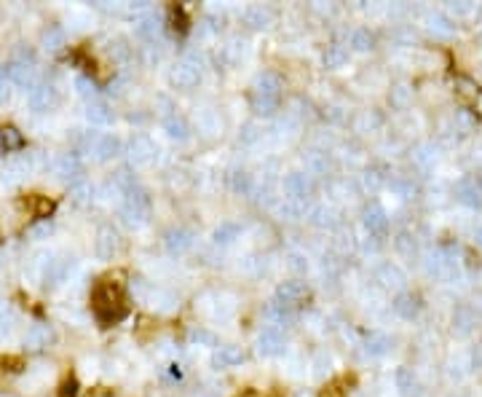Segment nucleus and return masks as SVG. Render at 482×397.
I'll return each instance as SVG.
<instances>
[{
    "instance_id": "a211bd4d",
    "label": "nucleus",
    "mask_w": 482,
    "mask_h": 397,
    "mask_svg": "<svg viewBox=\"0 0 482 397\" xmlns=\"http://www.w3.org/2000/svg\"><path fill=\"white\" fill-rule=\"evenodd\" d=\"M153 156H156V145L148 137H135L132 142V159L135 164H148Z\"/></svg>"
},
{
    "instance_id": "f704fd0d",
    "label": "nucleus",
    "mask_w": 482,
    "mask_h": 397,
    "mask_svg": "<svg viewBox=\"0 0 482 397\" xmlns=\"http://www.w3.org/2000/svg\"><path fill=\"white\" fill-rule=\"evenodd\" d=\"M191 341H193V344H207V346H217V338L212 336L209 330H204V328H196V330L191 333Z\"/></svg>"
},
{
    "instance_id": "1a4fd4ad",
    "label": "nucleus",
    "mask_w": 482,
    "mask_h": 397,
    "mask_svg": "<svg viewBox=\"0 0 482 397\" xmlns=\"http://www.w3.org/2000/svg\"><path fill=\"white\" fill-rule=\"evenodd\" d=\"M198 78H201V73H198L196 65H191V62H180V65H174V67H172V73H169V81H172L177 89H191V86H196Z\"/></svg>"
},
{
    "instance_id": "39448f33",
    "label": "nucleus",
    "mask_w": 482,
    "mask_h": 397,
    "mask_svg": "<svg viewBox=\"0 0 482 397\" xmlns=\"http://www.w3.org/2000/svg\"><path fill=\"white\" fill-rule=\"evenodd\" d=\"M362 226L367 229L373 239H383L389 234V215L380 204H367L362 210Z\"/></svg>"
},
{
    "instance_id": "e433bc0d",
    "label": "nucleus",
    "mask_w": 482,
    "mask_h": 397,
    "mask_svg": "<svg viewBox=\"0 0 482 397\" xmlns=\"http://www.w3.org/2000/svg\"><path fill=\"white\" fill-rule=\"evenodd\" d=\"M448 11L453 16H471L474 14V6L471 3H448Z\"/></svg>"
},
{
    "instance_id": "dca6fc26",
    "label": "nucleus",
    "mask_w": 482,
    "mask_h": 397,
    "mask_svg": "<svg viewBox=\"0 0 482 397\" xmlns=\"http://www.w3.org/2000/svg\"><path fill=\"white\" fill-rule=\"evenodd\" d=\"M118 253V234L113 229H102L97 236V255L99 258H113Z\"/></svg>"
},
{
    "instance_id": "72a5a7b5",
    "label": "nucleus",
    "mask_w": 482,
    "mask_h": 397,
    "mask_svg": "<svg viewBox=\"0 0 482 397\" xmlns=\"http://www.w3.org/2000/svg\"><path fill=\"white\" fill-rule=\"evenodd\" d=\"M410 97H413V92H410V86H397V89H392V105H397V107H407V102H410Z\"/></svg>"
},
{
    "instance_id": "6ab92c4d",
    "label": "nucleus",
    "mask_w": 482,
    "mask_h": 397,
    "mask_svg": "<svg viewBox=\"0 0 482 397\" xmlns=\"http://www.w3.org/2000/svg\"><path fill=\"white\" fill-rule=\"evenodd\" d=\"M164 129H166V135H169L172 140H185V137H188V132H191L188 121H185L182 116H177V113L166 116V119H164Z\"/></svg>"
},
{
    "instance_id": "bb28decb",
    "label": "nucleus",
    "mask_w": 482,
    "mask_h": 397,
    "mask_svg": "<svg viewBox=\"0 0 482 397\" xmlns=\"http://www.w3.org/2000/svg\"><path fill=\"white\" fill-rule=\"evenodd\" d=\"M230 185H233V191L241 194V196H252V191H255V180H252V175H247V172H236V175L230 177Z\"/></svg>"
},
{
    "instance_id": "b1692460",
    "label": "nucleus",
    "mask_w": 482,
    "mask_h": 397,
    "mask_svg": "<svg viewBox=\"0 0 482 397\" xmlns=\"http://www.w3.org/2000/svg\"><path fill=\"white\" fill-rule=\"evenodd\" d=\"M348 62V48L343 46V43H332V46H327V51H324V65L327 67H343Z\"/></svg>"
},
{
    "instance_id": "423d86ee",
    "label": "nucleus",
    "mask_w": 482,
    "mask_h": 397,
    "mask_svg": "<svg viewBox=\"0 0 482 397\" xmlns=\"http://www.w3.org/2000/svg\"><path fill=\"white\" fill-rule=\"evenodd\" d=\"M392 309L397 311V317H402V320L413 322L423 311V298L418 295V292L405 290V292H399V295L394 298Z\"/></svg>"
},
{
    "instance_id": "2eb2a0df",
    "label": "nucleus",
    "mask_w": 482,
    "mask_h": 397,
    "mask_svg": "<svg viewBox=\"0 0 482 397\" xmlns=\"http://www.w3.org/2000/svg\"><path fill=\"white\" fill-rule=\"evenodd\" d=\"M244 22H247V27H252V30H263V27H268L273 22V11L268 6H249V8L244 11Z\"/></svg>"
},
{
    "instance_id": "f257e3e1",
    "label": "nucleus",
    "mask_w": 482,
    "mask_h": 397,
    "mask_svg": "<svg viewBox=\"0 0 482 397\" xmlns=\"http://www.w3.org/2000/svg\"><path fill=\"white\" fill-rule=\"evenodd\" d=\"M91 306H94V314L99 317V322H105V325L120 322L129 314L123 290H120L118 282H113V279H102L94 288V292H91Z\"/></svg>"
},
{
    "instance_id": "ea45409f",
    "label": "nucleus",
    "mask_w": 482,
    "mask_h": 397,
    "mask_svg": "<svg viewBox=\"0 0 482 397\" xmlns=\"http://www.w3.org/2000/svg\"><path fill=\"white\" fill-rule=\"evenodd\" d=\"M3 145H6V148H19V145H22V137L16 135V129H6V132H3Z\"/></svg>"
},
{
    "instance_id": "6e6552de",
    "label": "nucleus",
    "mask_w": 482,
    "mask_h": 397,
    "mask_svg": "<svg viewBox=\"0 0 482 397\" xmlns=\"http://www.w3.org/2000/svg\"><path fill=\"white\" fill-rule=\"evenodd\" d=\"M453 330L458 333V336H469V333H474V328H477V322H480V314H477V309L469 304H461L453 309Z\"/></svg>"
},
{
    "instance_id": "5701e85b",
    "label": "nucleus",
    "mask_w": 482,
    "mask_h": 397,
    "mask_svg": "<svg viewBox=\"0 0 482 397\" xmlns=\"http://www.w3.org/2000/svg\"><path fill=\"white\" fill-rule=\"evenodd\" d=\"M166 25L172 27L174 32H188V27H191V22H188V14H185V8H180V6H172L169 8V14H166Z\"/></svg>"
},
{
    "instance_id": "79ce46f5",
    "label": "nucleus",
    "mask_w": 482,
    "mask_h": 397,
    "mask_svg": "<svg viewBox=\"0 0 482 397\" xmlns=\"http://www.w3.org/2000/svg\"><path fill=\"white\" fill-rule=\"evenodd\" d=\"M78 395V384L76 382H67L62 386V397H76Z\"/></svg>"
},
{
    "instance_id": "c03bdc74",
    "label": "nucleus",
    "mask_w": 482,
    "mask_h": 397,
    "mask_svg": "<svg viewBox=\"0 0 482 397\" xmlns=\"http://www.w3.org/2000/svg\"><path fill=\"white\" fill-rule=\"evenodd\" d=\"M474 242H477V245L482 247V226H480L477 231H474Z\"/></svg>"
},
{
    "instance_id": "2f4dec72",
    "label": "nucleus",
    "mask_w": 482,
    "mask_h": 397,
    "mask_svg": "<svg viewBox=\"0 0 482 397\" xmlns=\"http://www.w3.org/2000/svg\"><path fill=\"white\" fill-rule=\"evenodd\" d=\"M158 30H161V22H158L156 16H145V19H139V25H137V32L145 35V38H151V41L158 35Z\"/></svg>"
},
{
    "instance_id": "cd10ccee",
    "label": "nucleus",
    "mask_w": 482,
    "mask_h": 397,
    "mask_svg": "<svg viewBox=\"0 0 482 397\" xmlns=\"http://www.w3.org/2000/svg\"><path fill=\"white\" fill-rule=\"evenodd\" d=\"M394 382H397V389H399L402 395L415 392V376H413V370H410V368H399V370L394 373Z\"/></svg>"
},
{
    "instance_id": "7c9ffc66",
    "label": "nucleus",
    "mask_w": 482,
    "mask_h": 397,
    "mask_svg": "<svg viewBox=\"0 0 482 397\" xmlns=\"http://www.w3.org/2000/svg\"><path fill=\"white\" fill-rule=\"evenodd\" d=\"M239 231L241 229L236 223H223L220 229L214 231V242H217V245H228V242H233V239L239 236Z\"/></svg>"
},
{
    "instance_id": "4be33fe9",
    "label": "nucleus",
    "mask_w": 482,
    "mask_h": 397,
    "mask_svg": "<svg viewBox=\"0 0 482 397\" xmlns=\"http://www.w3.org/2000/svg\"><path fill=\"white\" fill-rule=\"evenodd\" d=\"M148 213L151 210H142V207H137V204H123V210H120V217H123V223L126 226H142L145 220H148Z\"/></svg>"
},
{
    "instance_id": "4c0bfd02",
    "label": "nucleus",
    "mask_w": 482,
    "mask_h": 397,
    "mask_svg": "<svg viewBox=\"0 0 482 397\" xmlns=\"http://www.w3.org/2000/svg\"><path fill=\"white\" fill-rule=\"evenodd\" d=\"M469 368H471V370H480L482 373V344L471 346V351H469Z\"/></svg>"
},
{
    "instance_id": "ddd939ff",
    "label": "nucleus",
    "mask_w": 482,
    "mask_h": 397,
    "mask_svg": "<svg viewBox=\"0 0 482 397\" xmlns=\"http://www.w3.org/2000/svg\"><path fill=\"white\" fill-rule=\"evenodd\" d=\"M282 349H284V336L276 328H266L260 333V338H257V351L266 354V357H273V354H279Z\"/></svg>"
},
{
    "instance_id": "393cba45",
    "label": "nucleus",
    "mask_w": 482,
    "mask_h": 397,
    "mask_svg": "<svg viewBox=\"0 0 482 397\" xmlns=\"http://www.w3.org/2000/svg\"><path fill=\"white\" fill-rule=\"evenodd\" d=\"M94 153H97L99 159H113V156H118L120 153V140L118 137H99L97 140Z\"/></svg>"
},
{
    "instance_id": "412c9836",
    "label": "nucleus",
    "mask_w": 482,
    "mask_h": 397,
    "mask_svg": "<svg viewBox=\"0 0 482 397\" xmlns=\"http://www.w3.org/2000/svg\"><path fill=\"white\" fill-rule=\"evenodd\" d=\"M308 220H311L314 226H319V229H332V226L338 223V213H335L332 207H314L311 215H308Z\"/></svg>"
},
{
    "instance_id": "9b49d317",
    "label": "nucleus",
    "mask_w": 482,
    "mask_h": 397,
    "mask_svg": "<svg viewBox=\"0 0 482 397\" xmlns=\"http://www.w3.org/2000/svg\"><path fill=\"white\" fill-rule=\"evenodd\" d=\"M426 30L432 32L434 38H453L455 35V22L442 11H432L426 16Z\"/></svg>"
},
{
    "instance_id": "473e14b6",
    "label": "nucleus",
    "mask_w": 482,
    "mask_h": 397,
    "mask_svg": "<svg viewBox=\"0 0 482 397\" xmlns=\"http://www.w3.org/2000/svg\"><path fill=\"white\" fill-rule=\"evenodd\" d=\"M364 183H367V188H380V185H386L389 183V177L383 175V167H373V169H367V175H364Z\"/></svg>"
},
{
    "instance_id": "0eeeda50",
    "label": "nucleus",
    "mask_w": 482,
    "mask_h": 397,
    "mask_svg": "<svg viewBox=\"0 0 482 397\" xmlns=\"http://www.w3.org/2000/svg\"><path fill=\"white\" fill-rule=\"evenodd\" d=\"M311 188H314V183L305 172H289L284 177V194L289 201H305L311 196Z\"/></svg>"
},
{
    "instance_id": "a878e982",
    "label": "nucleus",
    "mask_w": 482,
    "mask_h": 397,
    "mask_svg": "<svg viewBox=\"0 0 482 397\" xmlns=\"http://www.w3.org/2000/svg\"><path fill=\"white\" fill-rule=\"evenodd\" d=\"M413 161L418 164V167H432L434 161H437V148L434 145H418L415 151H413Z\"/></svg>"
},
{
    "instance_id": "c756f323",
    "label": "nucleus",
    "mask_w": 482,
    "mask_h": 397,
    "mask_svg": "<svg viewBox=\"0 0 482 397\" xmlns=\"http://www.w3.org/2000/svg\"><path fill=\"white\" fill-rule=\"evenodd\" d=\"M394 247H397V253H399V255H407V258H413V255H415V250H418L415 239H413L410 234H399V236L394 239Z\"/></svg>"
},
{
    "instance_id": "c85d7f7f",
    "label": "nucleus",
    "mask_w": 482,
    "mask_h": 397,
    "mask_svg": "<svg viewBox=\"0 0 482 397\" xmlns=\"http://www.w3.org/2000/svg\"><path fill=\"white\" fill-rule=\"evenodd\" d=\"M455 92L461 94L464 100H477V94H480V89H477V83H474L471 78L458 76V78H455Z\"/></svg>"
},
{
    "instance_id": "4468645a",
    "label": "nucleus",
    "mask_w": 482,
    "mask_h": 397,
    "mask_svg": "<svg viewBox=\"0 0 482 397\" xmlns=\"http://www.w3.org/2000/svg\"><path fill=\"white\" fill-rule=\"evenodd\" d=\"M376 282H380L383 288H389V290H397V288H402L405 285V274H402V269L399 266H394V263H380L376 269Z\"/></svg>"
},
{
    "instance_id": "58836bf2",
    "label": "nucleus",
    "mask_w": 482,
    "mask_h": 397,
    "mask_svg": "<svg viewBox=\"0 0 482 397\" xmlns=\"http://www.w3.org/2000/svg\"><path fill=\"white\" fill-rule=\"evenodd\" d=\"M394 188V191H397V194H399V196H413V191H415V188H413V183H410V180H392V183H389Z\"/></svg>"
},
{
    "instance_id": "f3484780",
    "label": "nucleus",
    "mask_w": 482,
    "mask_h": 397,
    "mask_svg": "<svg viewBox=\"0 0 482 397\" xmlns=\"http://www.w3.org/2000/svg\"><path fill=\"white\" fill-rule=\"evenodd\" d=\"M364 351L370 357H383V354L392 351V338L386 336V333H370V336L364 338Z\"/></svg>"
},
{
    "instance_id": "37998d69",
    "label": "nucleus",
    "mask_w": 482,
    "mask_h": 397,
    "mask_svg": "<svg viewBox=\"0 0 482 397\" xmlns=\"http://www.w3.org/2000/svg\"><path fill=\"white\" fill-rule=\"evenodd\" d=\"M322 397H346V392H343L340 386H327V389L322 392Z\"/></svg>"
},
{
    "instance_id": "9d476101",
    "label": "nucleus",
    "mask_w": 482,
    "mask_h": 397,
    "mask_svg": "<svg viewBox=\"0 0 482 397\" xmlns=\"http://www.w3.org/2000/svg\"><path fill=\"white\" fill-rule=\"evenodd\" d=\"M164 245H166V250H169L172 255H182V253H188V250L193 247V234H191L188 229H172V231H166Z\"/></svg>"
},
{
    "instance_id": "20e7f679",
    "label": "nucleus",
    "mask_w": 482,
    "mask_h": 397,
    "mask_svg": "<svg viewBox=\"0 0 482 397\" xmlns=\"http://www.w3.org/2000/svg\"><path fill=\"white\" fill-rule=\"evenodd\" d=\"M453 194H455V198H458L464 207H469V210H482V180H477V177L467 175V177L455 180Z\"/></svg>"
},
{
    "instance_id": "f03ea898",
    "label": "nucleus",
    "mask_w": 482,
    "mask_h": 397,
    "mask_svg": "<svg viewBox=\"0 0 482 397\" xmlns=\"http://www.w3.org/2000/svg\"><path fill=\"white\" fill-rule=\"evenodd\" d=\"M282 100V81L273 73H263V76L255 81V89H252V105H255L257 113L263 116H271L276 105Z\"/></svg>"
},
{
    "instance_id": "a19ab883",
    "label": "nucleus",
    "mask_w": 482,
    "mask_h": 397,
    "mask_svg": "<svg viewBox=\"0 0 482 397\" xmlns=\"http://www.w3.org/2000/svg\"><path fill=\"white\" fill-rule=\"evenodd\" d=\"M89 119H94V121H99V123H105V121H110V113H107V107L94 105L89 110Z\"/></svg>"
},
{
    "instance_id": "7ed1b4c3",
    "label": "nucleus",
    "mask_w": 482,
    "mask_h": 397,
    "mask_svg": "<svg viewBox=\"0 0 482 397\" xmlns=\"http://www.w3.org/2000/svg\"><path fill=\"white\" fill-rule=\"evenodd\" d=\"M308 301V288L303 285V282H298V279H292V282H284V285H279V290H276V298H273V304L282 306V309H287V311H298L303 304Z\"/></svg>"
},
{
    "instance_id": "aec40b11",
    "label": "nucleus",
    "mask_w": 482,
    "mask_h": 397,
    "mask_svg": "<svg viewBox=\"0 0 482 397\" xmlns=\"http://www.w3.org/2000/svg\"><path fill=\"white\" fill-rule=\"evenodd\" d=\"M378 43L376 32H370L367 27H359V30L351 32V48L354 51H373Z\"/></svg>"
},
{
    "instance_id": "c9c22d12",
    "label": "nucleus",
    "mask_w": 482,
    "mask_h": 397,
    "mask_svg": "<svg viewBox=\"0 0 482 397\" xmlns=\"http://www.w3.org/2000/svg\"><path fill=\"white\" fill-rule=\"evenodd\" d=\"M198 123H201V129H207V132L212 135V132L220 126V119H217L212 110H204V113H201V119H198Z\"/></svg>"
},
{
    "instance_id": "f8f14e48",
    "label": "nucleus",
    "mask_w": 482,
    "mask_h": 397,
    "mask_svg": "<svg viewBox=\"0 0 482 397\" xmlns=\"http://www.w3.org/2000/svg\"><path fill=\"white\" fill-rule=\"evenodd\" d=\"M244 363V351L233 344H226V346H217L214 354H212V365L214 368H236Z\"/></svg>"
}]
</instances>
